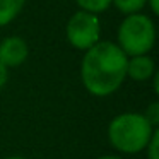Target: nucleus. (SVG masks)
<instances>
[{"label":"nucleus","mask_w":159,"mask_h":159,"mask_svg":"<svg viewBox=\"0 0 159 159\" xmlns=\"http://www.w3.org/2000/svg\"><path fill=\"white\" fill-rule=\"evenodd\" d=\"M7 80H9V69L0 63V89H4L5 87Z\"/></svg>","instance_id":"12"},{"label":"nucleus","mask_w":159,"mask_h":159,"mask_svg":"<svg viewBox=\"0 0 159 159\" xmlns=\"http://www.w3.org/2000/svg\"><path fill=\"white\" fill-rule=\"evenodd\" d=\"M115 43L127 57L149 55L156 45V24L152 17L144 12L125 16L118 26Z\"/></svg>","instance_id":"3"},{"label":"nucleus","mask_w":159,"mask_h":159,"mask_svg":"<svg viewBox=\"0 0 159 159\" xmlns=\"http://www.w3.org/2000/svg\"><path fill=\"white\" fill-rule=\"evenodd\" d=\"M156 127L149 123L144 113L127 111L120 113L108 125V140L115 151L121 154L144 152Z\"/></svg>","instance_id":"2"},{"label":"nucleus","mask_w":159,"mask_h":159,"mask_svg":"<svg viewBox=\"0 0 159 159\" xmlns=\"http://www.w3.org/2000/svg\"><path fill=\"white\" fill-rule=\"evenodd\" d=\"M127 60L115 41H99L84 52L80 79L86 91L96 98L115 94L127 79Z\"/></svg>","instance_id":"1"},{"label":"nucleus","mask_w":159,"mask_h":159,"mask_svg":"<svg viewBox=\"0 0 159 159\" xmlns=\"http://www.w3.org/2000/svg\"><path fill=\"white\" fill-rule=\"evenodd\" d=\"M147 7L151 9V12L154 16L159 14V0H147Z\"/></svg>","instance_id":"13"},{"label":"nucleus","mask_w":159,"mask_h":159,"mask_svg":"<svg viewBox=\"0 0 159 159\" xmlns=\"http://www.w3.org/2000/svg\"><path fill=\"white\" fill-rule=\"evenodd\" d=\"M144 152H145V157L147 159H159V130L157 128L152 134V137H151V140H149Z\"/></svg>","instance_id":"10"},{"label":"nucleus","mask_w":159,"mask_h":159,"mask_svg":"<svg viewBox=\"0 0 159 159\" xmlns=\"http://www.w3.org/2000/svg\"><path fill=\"white\" fill-rule=\"evenodd\" d=\"M98 159H121V157H118V156H101Z\"/></svg>","instance_id":"14"},{"label":"nucleus","mask_w":159,"mask_h":159,"mask_svg":"<svg viewBox=\"0 0 159 159\" xmlns=\"http://www.w3.org/2000/svg\"><path fill=\"white\" fill-rule=\"evenodd\" d=\"M111 5H115L121 14L130 16L144 11L147 7V0H111Z\"/></svg>","instance_id":"8"},{"label":"nucleus","mask_w":159,"mask_h":159,"mask_svg":"<svg viewBox=\"0 0 159 159\" xmlns=\"http://www.w3.org/2000/svg\"><path fill=\"white\" fill-rule=\"evenodd\" d=\"M29 48L21 36H7L0 41V63L9 70L21 67L28 60Z\"/></svg>","instance_id":"5"},{"label":"nucleus","mask_w":159,"mask_h":159,"mask_svg":"<svg viewBox=\"0 0 159 159\" xmlns=\"http://www.w3.org/2000/svg\"><path fill=\"white\" fill-rule=\"evenodd\" d=\"M144 116L149 120V123H151L152 127L157 128V125H159V103L157 101H152V103L149 104V108L145 110Z\"/></svg>","instance_id":"11"},{"label":"nucleus","mask_w":159,"mask_h":159,"mask_svg":"<svg viewBox=\"0 0 159 159\" xmlns=\"http://www.w3.org/2000/svg\"><path fill=\"white\" fill-rule=\"evenodd\" d=\"M4 159H24V157H21V156H9V157H4Z\"/></svg>","instance_id":"15"},{"label":"nucleus","mask_w":159,"mask_h":159,"mask_svg":"<svg viewBox=\"0 0 159 159\" xmlns=\"http://www.w3.org/2000/svg\"><path fill=\"white\" fill-rule=\"evenodd\" d=\"M65 36L70 46L80 52H87L101 41V22L96 14L77 11L70 16L65 26Z\"/></svg>","instance_id":"4"},{"label":"nucleus","mask_w":159,"mask_h":159,"mask_svg":"<svg viewBox=\"0 0 159 159\" xmlns=\"http://www.w3.org/2000/svg\"><path fill=\"white\" fill-rule=\"evenodd\" d=\"M26 0H0V28L12 22L24 9Z\"/></svg>","instance_id":"7"},{"label":"nucleus","mask_w":159,"mask_h":159,"mask_svg":"<svg viewBox=\"0 0 159 159\" xmlns=\"http://www.w3.org/2000/svg\"><path fill=\"white\" fill-rule=\"evenodd\" d=\"M75 4L79 11L99 16L101 12H106L111 7V0H75Z\"/></svg>","instance_id":"9"},{"label":"nucleus","mask_w":159,"mask_h":159,"mask_svg":"<svg viewBox=\"0 0 159 159\" xmlns=\"http://www.w3.org/2000/svg\"><path fill=\"white\" fill-rule=\"evenodd\" d=\"M157 74L156 62L151 55H137L128 57L127 60V79L135 82H145Z\"/></svg>","instance_id":"6"}]
</instances>
